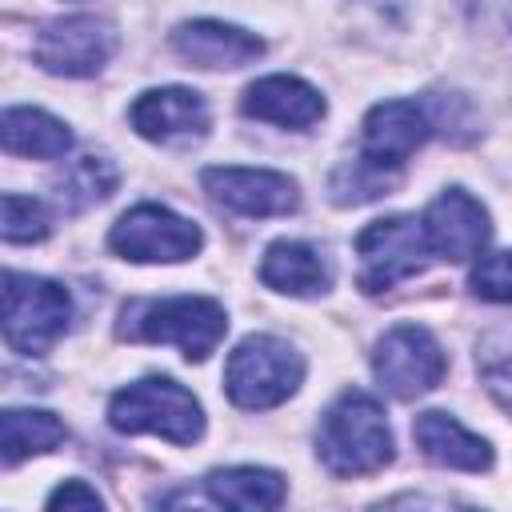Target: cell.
Here are the masks:
<instances>
[{"instance_id": "6da1fadb", "label": "cell", "mask_w": 512, "mask_h": 512, "mask_svg": "<svg viewBox=\"0 0 512 512\" xmlns=\"http://www.w3.org/2000/svg\"><path fill=\"white\" fill-rule=\"evenodd\" d=\"M316 456L336 476H368L392 460V432L380 404L364 392H344L320 420Z\"/></svg>"}, {"instance_id": "7a4b0ae2", "label": "cell", "mask_w": 512, "mask_h": 512, "mask_svg": "<svg viewBox=\"0 0 512 512\" xmlns=\"http://www.w3.org/2000/svg\"><path fill=\"white\" fill-rule=\"evenodd\" d=\"M108 424L128 436L148 432V436H164L168 444H192L204 432V412H200L196 396L188 388H180L176 380L148 376L112 396Z\"/></svg>"}, {"instance_id": "3957f363", "label": "cell", "mask_w": 512, "mask_h": 512, "mask_svg": "<svg viewBox=\"0 0 512 512\" xmlns=\"http://www.w3.org/2000/svg\"><path fill=\"white\" fill-rule=\"evenodd\" d=\"M304 380V360L280 336H248L236 344L224 368V388L236 408L260 412L284 404Z\"/></svg>"}, {"instance_id": "277c9868", "label": "cell", "mask_w": 512, "mask_h": 512, "mask_svg": "<svg viewBox=\"0 0 512 512\" xmlns=\"http://www.w3.org/2000/svg\"><path fill=\"white\" fill-rule=\"evenodd\" d=\"M72 320V296L64 284L44 276H4V340L20 356L48 352Z\"/></svg>"}, {"instance_id": "5b68a950", "label": "cell", "mask_w": 512, "mask_h": 512, "mask_svg": "<svg viewBox=\"0 0 512 512\" xmlns=\"http://www.w3.org/2000/svg\"><path fill=\"white\" fill-rule=\"evenodd\" d=\"M120 332L148 344H176L184 360H208L228 332V316L208 296H172L132 308V324H120Z\"/></svg>"}, {"instance_id": "8992f818", "label": "cell", "mask_w": 512, "mask_h": 512, "mask_svg": "<svg viewBox=\"0 0 512 512\" xmlns=\"http://www.w3.org/2000/svg\"><path fill=\"white\" fill-rule=\"evenodd\" d=\"M428 252L432 248H428V236H424V220H412V216L376 220L356 236V256H360L356 284L368 296L388 292L392 284L416 276L424 268Z\"/></svg>"}, {"instance_id": "52a82bcc", "label": "cell", "mask_w": 512, "mask_h": 512, "mask_svg": "<svg viewBox=\"0 0 512 512\" xmlns=\"http://www.w3.org/2000/svg\"><path fill=\"white\" fill-rule=\"evenodd\" d=\"M108 244L124 256V260H140V264H176L200 252L204 236L192 220L160 208V204H140L132 212H124L112 232Z\"/></svg>"}, {"instance_id": "ba28073f", "label": "cell", "mask_w": 512, "mask_h": 512, "mask_svg": "<svg viewBox=\"0 0 512 512\" xmlns=\"http://www.w3.org/2000/svg\"><path fill=\"white\" fill-rule=\"evenodd\" d=\"M444 352L436 344V336L420 324H400L392 328L372 356V372L380 380V388H388L396 400H416L424 392H432L444 380Z\"/></svg>"}, {"instance_id": "9c48e42d", "label": "cell", "mask_w": 512, "mask_h": 512, "mask_svg": "<svg viewBox=\"0 0 512 512\" xmlns=\"http://www.w3.org/2000/svg\"><path fill=\"white\" fill-rule=\"evenodd\" d=\"M36 64L56 76H92L116 52V32L96 16H68L36 36Z\"/></svg>"}, {"instance_id": "30bf717a", "label": "cell", "mask_w": 512, "mask_h": 512, "mask_svg": "<svg viewBox=\"0 0 512 512\" xmlns=\"http://www.w3.org/2000/svg\"><path fill=\"white\" fill-rule=\"evenodd\" d=\"M424 236L428 248L444 260H472L484 252L492 228H488V212L480 200H472L464 188H448L444 196H436L424 212Z\"/></svg>"}, {"instance_id": "8fae6325", "label": "cell", "mask_w": 512, "mask_h": 512, "mask_svg": "<svg viewBox=\"0 0 512 512\" xmlns=\"http://www.w3.org/2000/svg\"><path fill=\"white\" fill-rule=\"evenodd\" d=\"M204 188L240 216H284L300 204L296 184L272 168H208Z\"/></svg>"}, {"instance_id": "7c38bea8", "label": "cell", "mask_w": 512, "mask_h": 512, "mask_svg": "<svg viewBox=\"0 0 512 512\" xmlns=\"http://www.w3.org/2000/svg\"><path fill=\"white\" fill-rule=\"evenodd\" d=\"M428 136L432 124L412 100H384L364 116V156L388 168H400Z\"/></svg>"}, {"instance_id": "4fadbf2b", "label": "cell", "mask_w": 512, "mask_h": 512, "mask_svg": "<svg viewBox=\"0 0 512 512\" xmlns=\"http://www.w3.org/2000/svg\"><path fill=\"white\" fill-rule=\"evenodd\" d=\"M172 48L180 52V60H188L196 68H244L264 52L260 36L232 28V24H220V20L180 24L172 32Z\"/></svg>"}, {"instance_id": "5bb4252c", "label": "cell", "mask_w": 512, "mask_h": 512, "mask_svg": "<svg viewBox=\"0 0 512 512\" xmlns=\"http://www.w3.org/2000/svg\"><path fill=\"white\" fill-rule=\"evenodd\" d=\"M132 128L156 144L188 140L208 128V108L188 88H156L132 104Z\"/></svg>"}, {"instance_id": "9a60e30c", "label": "cell", "mask_w": 512, "mask_h": 512, "mask_svg": "<svg viewBox=\"0 0 512 512\" xmlns=\"http://www.w3.org/2000/svg\"><path fill=\"white\" fill-rule=\"evenodd\" d=\"M244 116L280 124V128H308L324 116V100L312 84L296 80V76H264L256 80L244 100H240Z\"/></svg>"}, {"instance_id": "2e32d148", "label": "cell", "mask_w": 512, "mask_h": 512, "mask_svg": "<svg viewBox=\"0 0 512 512\" xmlns=\"http://www.w3.org/2000/svg\"><path fill=\"white\" fill-rule=\"evenodd\" d=\"M412 436H416L420 452L440 468H460V472H488L492 468L488 440L472 436L448 412H420L412 424Z\"/></svg>"}, {"instance_id": "e0dca14e", "label": "cell", "mask_w": 512, "mask_h": 512, "mask_svg": "<svg viewBox=\"0 0 512 512\" xmlns=\"http://www.w3.org/2000/svg\"><path fill=\"white\" fill-rule=\"evenodd\" d=\"M260 280L288 296H316L328 288V264L300 240H276L260 260Z\"/></svg>"}, {"instance_id": "ac0fdd59", "label": "cell", "mask_w": 512, "mask_h": 512, "mask_svg": "<svg viewBox=\"0 0 512 512\" xmlns=\"http://www.w3.org/2000/svg\"><path fill=\"white\" fill-rule=\"evenodd\" d=\"M0 140L8 156H28V160H56L72 148V132L40 108H8L0 120Z\"/></svg>"}, {"instance_id": "d6986e66", "label": "cell", "mask_w": 512, "mask_h": 512, "mask_svg": "<svg viewBox=\"0 0 512 512\" xmlns=\"http://www.w3.org/2000/svg\"><path fill=\"white\" fill-rule=\"evenodd\" d=\"M208 500L240 512H264L284 504V480L268 468H220L204 480Z\"/></svg>"}, {"instance_id": "ffe728a7", "label": "cell", "mask_w": 512, "mask_h": 512, "mask_svg": "<svg viewBox=\"0 0 512 512\" xmlns=\"http://www.w3.org/2000/svg\"><path fill=\"white\" fill-rule=\"evenodd\" d=\"M64 440V424L52 412H36V408H8L0 416V448H4V464H20L36 452H52Z\"/></svg>"}, {"instance_id": "44dd1931", "label": "cell", "mask_w": 512, "mask_h": 512, "mask_svg": "<svg viewBox=\"0 0 512 512\" xmlns=\"http://www.w3.org/2000/svg\"><path fill=\"white\" fill-rule=\"evenodd\" d=\"M56 188H60V200H68L72 208H88L116 188V168L104 156H80L64 168Z\"/></svg>"}, {"instance_id": "7402d4cb", "label": "cell", "mask_w": 512, "mask_h": 512, "mask_svg": "<svg viewBox=\"0 0 512 512\" xmlns=\"http://www.w3.org/2000/svg\"><path fill=\"white\" fill-rule=\"evenodd\" d=\"M396 184V168L388 164H376L360 152V160L344 164L336 176H332V196L340 204H360V200H376L380 192H388Z\"/></svg>"}, {"instance_id": "603a6c76", "label": "cell", "mask_w": 512, "mask_h": 512, "mask_svg": "<svg viewBox=\"0 0 512 512\" xmlns=\"http://www.w3.org/2000/svg\"><path fill=\"white\" fill-rule=\"evenodd\" d=\"M48 228H52V216H48V208L40 200L20 196V192H4V224H0V232H4L8 244H36V240L48 236Z\"/></svg>"}, {"instance_id": "cb8c5ba5", "label": "cell", "mask_w": 512, "mask_h": 512, "mask_svg": "<svg viewBox=\"0 0 512 512\" xmlns=\"http://www.w3.org/2000/svg\"><path fill=\"white\" fill-rule=\"evenodd\" d=\"M480 376L488 380V392L512 412V328H496L476 356Z\"/></svg>"}, {"instance_id": "d4e9b609", "label": "cell", "mask_w": 512, "mask_h": 512, "mask_svg": "<svg viewBox=\"0 0 512 512\" xmlns=\"http://www.w3.org/2000/svg\"><path fill=\"white\" fill-rule=\"evenodd\" d=\"M472 292L492 304H512V252H488L472 268Z\"/></svg>"}, {"instance_id": "484cf974", "label": "cell", "mask_w": 512, "mask_h": 512, "mask_svg": "<svg viewBox=\"0 0 512 512\" xmlns=\"http://www.w3.org/2000/svg\"><path fill=\"white\" fill-rule=\"evenodd\" d=\"M104 500L96 496V488H88L84 480H68V484H60L52 496H48V508H64V512H72V508H100Z\"/></svg>"}]
</instances>
